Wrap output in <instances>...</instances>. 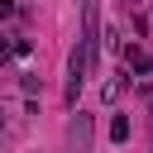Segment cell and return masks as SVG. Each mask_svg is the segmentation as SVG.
Listing matches in <instances>:
<instances>
[{
  "label": "cell",
  "mask_w": 153,
  "mask_h": 153,
  "mask_svg": "<svg viewBox=\"0 0 153 153\" xmlns=\"http://www.w3.org/2000/svg\"><path fill=\"white\" fill-rule=\"evenodd\" d=\"M0 129H5V120H0Z\"/></svg>",
  "instance_id": "cell-7"
},
{
  "label": "cell",
  "mask_w": 153,
  "mask_h": 153,
  "mask_svg": "<svg viewBox=\"0 0 153 153\" xmlns=\"http://www.w3.org/2000/svg\"><path fill=\"white\" fill-rule=\"evenodd\" d=\"M110 139H115V143H124V139H129V120H124V115H115V120H110Z\"/></svg>",
  "instance_id": "cell-3"
},
{
  "label": "cell",
  "mask_w": 153,
  "mask_h": 153,
  "mask_svg": "<svg viewBox=\"0 0 153 153\" xmlns=\"http://www.w3.org/2000/svg\"><path fill=\"white\" fill-rule=\"evenodd\" d=\"M124 86H129V76H124V72H115V81H110V86H105V96H110V100H115V96H120V91H124Z\"/></svg>",
  "instance_id": "cell-4"
},
{
  "label": "cell",
  "mask_w": 153,
  "mask_h": 153,
  "mask_svg": "<svg viewBox=\"0 0 153 153\" xmlns=\"http://www.w3.org/2000/svg\"><path fill=\"white\" fill-rule=\"evenodd\" d=\"M81 5H86V0H81Z\"/></svg>",
  "instance_id": "cell-8"
},
{
  "label": "cell",
  "mask_w": 153,
  "mask_h": 153,
  "mask_svg": "<svg viewBox=\"0 0 153 153\" xmlns=\"http://www.w3.org/2000/svg\"><path fill=\"white\" fill-rule=\"evenodd\" d=\"M67 153H91V115H81V110L67 129Z\"/></svg>",
  "instance_id": "cell-1"
},
{
  "label": "cell",
  "mask_w": 153,
  "mask_h": 153,
  "mask_svg": "<svg viewBox=\"0 0 153 153\" xmlns=\"http://www.w3.org/2000/svg\"><path fill=\"white\" fill-rule=\"evenodd\" d=\"M10 53H14V43H10V38H0V62H5Z\"/></svg>",
  "instance_id": "cell-6"
},
{
  "label": "cell",
  "mask_w": 153,
  "mask_h": 153,
  "mask_svg": "<svg viewBox=\"0 0 153 153\" xmlns=\"http://www.w3.org/2000/svg\"><path fill=\"white\" fill-rule=\"evenodd\" d=\"M14 14V0H0V19H10Z\"/></svg>",
  "instance_id": "cell-5"
},
{
  "label": "cell",
  "mask_w": 153,
  "mask_h": 153,
  "mask_svg": "<svg viewBox=\"0 0 153 153\" xmlns=\"http://www.w3.org/2000/svg\"><path fill=\"white\" fill-rule=\"evenodd\" d=\"M124 62H129V72H139V76H143V72H153L148 48H139V43H129V48H124Z\"/></svg>",
  "instance_id": "cell-2"
}]
</instances>
